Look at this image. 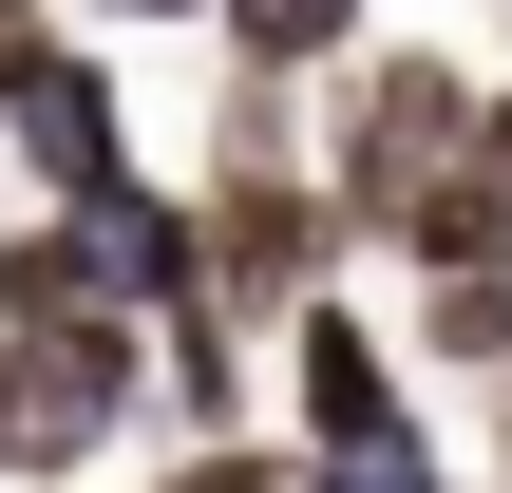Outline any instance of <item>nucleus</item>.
Returning a JSON list of instances; mask_svg holds the SVG:
<instances>
[{
    "label": "nucleus",
    "mask_w": 512,
    "mask_h": 493,
    "mask_svg": "<svg viewBox=\"0 0 512 493\" xmlns=\"http://www.w3.org/2000/svg\"><path fill=\"white\" fill-rule=\"evenodd\" d=\"M494 19H512V0H494Z\"/></svg>",
    "instance_id": "f8f14e48"
},
{
    "label": "nucleus",
    "mask_w": 512,
    "mask_h": 493,
    "mask_svg": "<svg viewBox=\"0 0 512 493\" xmlns=\"http://www.w3.org/2000/svg\"><path fill=\"white\" fill-rule=\"evenodd\" d=\"M399 266H418V285H437V266H512V171H494V152H475V171L399 228Z\"/></svg>",
    "instance_id": "6e6552de"
},
{
    "label": "nucleus",
    "mask_w": 512,
    "mask_h": 493,
    "mask_svg": "<svg viewBox=\"0 0 512 493\" xmlns=\"http://www.w3.org/2000/svg\"><path fill=\"white\" fill-rule=\"evenodd\" d=\"M152 493H304V456H266V437H190V475H152Z\"/></svg>",
    "instance_id": "1a4fd4ad"
},
{
    "label": "nucleus",
    "mask_w": 512,
    "mask_h": 493,
    "mask_svg": "<svg viewBox=\"0 0 512 493\" xmlns=\"http://www.w3.org/2000/svg\"><path fill=\"white\" fill-rule=\"evenodd\" d=\"M152 361H171V323H0V475L76 493L114 437H133Z\"/></svg>",
    "instance_id": "f03ea898"
},
{
    "label": "nucleus",
    "mask_w": 512,
    "mask_h": 493,
    "mask_svg": "<svg viewBox=\"0 0 512 493\" xmlns=\"http://www.w3.org/2000/svg\"><path fill=\"white\" fill-rule=\"evenodd\" d=\"M361 57H380V19H361V0H228V76L323 95V76H361Z\"/></svg>",
    "instance_id": "423d86ee"
},
{
    "label": "nucleus",
    "mask_w": 512,
    "mask_h": 493,
    "mask_svg": "<svg viewBox=\"0 0 512 493\" xmlns=\"http://www.w3.org/2000/svg\"><path fill=\"white\" fill-rule=\"evenodd\" d=\"M0 323H152V304L76 209H0Z\"/></svg>",
    "instance_id": "39448f33"
},
{
    "label": "nucleus",
    "mask_w": 512,
    "mask_h": 493,
    "mask_svg": "<svg viewBox=\"0 0 512 493\" xmlns=\"http://www.w3.org/2000/svg\"><path fill=\"white\" fill-rule=\"evenodd\" d=\"M494 133V76L437 57V38H380L361 76H323V190H342V247H399Z\"/></svg>",
    "instance_id": "f257e3e1"
},
{
    "label": "nucleus",
    "mask_w": 512,
    "mask_h": 493,
    "mask_svg": "<svg viewBox=\"0 0 512 493\" xmlns=\"http://www.w3.org/2000/svg\"><path fill=\"white\" fill-rule=\"evenodd\" d=\"M494 493H512V380H494Z\"/></svg>",
    "instance_id": "9b49d317"
},
{
    "label": "nucleus",
    "mask_w": 512,
    "mask_h": 493,
    "mask_svg": "<svg viewBox=\"0 0 512 493\" xmlns=\"http://www.w3.org/2000/svg\"><path fill=\"white\" fill-rule=\"evenodd\" d=\"M114 190H152V171H133V114H114V57L57 38V76L19 95V209H76V228H95Z\"/></svg>",
    "instance_id": "20e7f679"
},
{
    "label": "nucleus",
    "mask_w": 512,
    "mask_h": 493,
    "mask_svg": "<svg viewBox=\"0 0 512 493\" xmlns=\"http://www.w3.org/2000/svg\"><path fill=\"white\" fill-rule=\"evenodd\" d=\"M114 19H228V0H114Z\"/></svg>",
    "instance_id": "9d476101"
},
{
    "label": "nucleus",
    "mask_w": 512,
    "mask_h": 493,
    "mask_svg": "<svg viewBox=\"0 0 512 493\" xmlns=\"http://www.w3.org/2000/svg\"><path fill=\"white\" fill-rule=\"evenodd\" d=\"M285 418H304V456H418V361L323 285V304L285 323Z\"/></svg>",
    "instance_id": "7ed1b4c3"
},
{
    "label": "nucleus",
    "mask_w": 512,
    "mask_h": 493,
    "mask_svg": "<svg viewBox=\"0 0 512 493\" xmlns=\"http://www.w3.org/2000/svg\"><path fill=\"white\" fill-rule=\"evenodd\" d=\"M399 361H437V380H512V266H437V285L399 304Z\"/></svg>",
    "instance_id": "0eeeda50"
}]
</instances>
